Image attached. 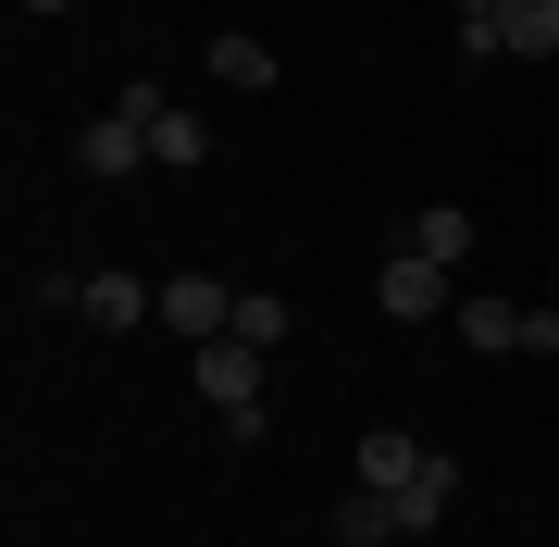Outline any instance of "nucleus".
Returning <instances> with one entry per match:
<instances>
[{
  "instance_id": "obj_1",
  "label": "nucleus",
  "mask_w": 559,
  "mask_h": 547,
  "mask_svg": "<svg viewBox=\"0 0 559 547\" xmlns=\"http://www.w3.org/2000/svg\"><path fill=\"white\" fill-rule=\"evenodd\" d=\"M261 361H274V348H249V336H212L200 361H187V373H200V399L224 411V436H237V448H261Z\"/></svg>"
},
{
  "instance_id": "obj_2",
  "label": "nucleus",
  "mask_w": 559,
  "mask_h": 547,
  "mask_svg": "<svg viewBox=\"0 0 559 547\" xmlns=\"http://www.w3.org/2000/svg\"><path fill=\"white\" fill-rule=\"evenodd\" d=\"M112 112H138V124H150V163H162V175H200V163H212V124L187 112V100H162L150 75H124V100H112Z\"/></svg>"
},
{
  "instance_id": "obj_3",
  "label": "nucleus",
  "mask_w": 559,
  "mask_h": 547,
  "mask_svg": "<svg viewBox=\"0 0 559 547\" xmlns=\"http://www.w3.org/2000/svg\"><path fill=\"white\" fill-rule=\"evenodd\" d=\"M373 311H385V324H448V311H460V286H448V262L399 249V262L373 274Z\"/></svg>"
},
{
  "instance_id": "obj_4",
  "label": "nucleus",
  "mask_w": 559,
  "mask_h": 547,
  "mask_svg": "<svg viewBox=\"0 0 559 547\" xmlns=\"http://www.w3.org/2000/svg\"><path fill=\"white\" fill-rule=\"evenodd\" d=\"M460 50L473 62H547L559 50V0H498V25H473Z\"/></svg>"
},
{
  "instance_id": "obj_5",
  "label": "nucleus",
  "mask_w": 559,
  "mask_h": 547,
  "mask_svg": "<svg viewBox=\"0 0 559 547\" xmlns=\"http://www.w3.org/2000/svg\"><path fill=\"white\" fill-rule=\"evenodd\" d=\"M162 324H175L187 348L237 336V286H224V274H162Z\"/></svg>"
},
{
  "instance_id": "obj_6",
  "label": "nucleus",
  "mask_w": 559,
  "mask_h": 547,
  "mask_svg": "<svg viewBox=\"0 0 559 547\" xmlns=\"http://www.w3.org/2000/svg\"><path fill=\"white\" fill-rule=\"evenodd\" d=\"M423 461H436V448L423 436H399V424H373L348 448V486H373V498H399V486H423Z\"/></svg>"
},
{
  "instance_id": "obj_7",
  "label": "nucleus",
  "mask_w": 559,
  "mask_h": 547,
  "mask_svg": "<svg viewBox=\"0 0 559 547\" xmlns=\"http://www.w3.org/2000/svg\"><path fill=\"white\" fill-rule=\"evenodd\" d=\"M75 163H87V175H150V124H138V112L75 124Z\"/></svg>"
},
{
  "instance_id": "obj_8",
  "label": "nucleus",
  "mask_w": 559,
  "mask_h": 547,
  "mask_svg": "<svg viewBox=\"0 0 559 547\" xmlns=\"http://www.w3.org/2000/svg\"><path fill=\"white\" fill-rule=\"evenodd\" d=\"M87 324H100V336L162 324V286H150V274H87Z\"/></svg>"
},
{
  "instance_id": "obj_9",
  "label": "nucleus",
  "mask_w": 559,
  "mask_h": 547,
  "mask_svg": "<svg viewBox=\"0 0 559 547\" xmlns=\"http://www.w3.org/2000/svg\"><path fill=\"white\" fill-rule=\"evenodd\" d=\"M448 324H460V348H485V361H510V348H522V324H535V299H460Z\"/></svg>"
},
{
  "instance_id": "obj_10",
  "label": "nucleus",
  "mask_w": 559,
  "mask_h": 547,
  "mask_svg": "<svg viewBox=\"0 0 559 547\" xmlns=\"http://www.w3.org/2000/svg\"><path fill=\"white\" fill-rule=\"evenodd\" d=\"M399 249H423V262L460 274V262H473V212H460V200H423V212L399 224Z\"/></svg>"
},
{
  "instance_id": "obj_11",
  "label": "nucleus",
  "mask_w": 559,
  "mask_h": 547,
  "mask_svg": "<svg viewBox=\"0 0 559 547\" xmlns=\"http://www.w3.org/2000/svg\"><path fill=\"white\" fill-rule=\"evenodd\" d=\"M448 498H460V461L436 448V461H423V486H399V535H436V523H448Z\"/></svg>"
},
{
  "instance_id": "obj_12",
  "label": "nucleus",
  "mask_w": 559,
  "mask_h": 547,
  "mask_svg": "<svg viewBox=\"0 0 559 547\" xmlns=\"http://www.w3.org/2000/svg\"><path fill=\"white\" fill-rule=\"evenodd\" d=\"M336 547H399V498L348 486V498H336Z\"/></svg>"
},
{
  "instance_id": "obj_13",
  "label": "nucleus",
  "mask_w": 559,
  "mask_h": 547,
  "mask_svg": "<svg viewBox=\"0 0 559 547\" xmlns=\"http://www.w3.org/2000/svg\"><path fill=\"white\" fill-rule=\"evenodd\" d=\"M212 75L224 87H286V62L261 50V38H212Z\"/></svg>"
},
{
  "instance_id": "obj_14",
  "label": "nucleus",
  "mask_w": 559,
  "mask_h": 547,
  "mask_svg": "<svg viewBox=\"0 0 559 547\" xmlns=\"http://www.w3.org/2000/svg\"><path fill=\"white\" fill-rule=\"evenodd\" d=\"M286 324H299V311H286L274 286H237V336H249V348H286Z\"/></svg>"
},
{
  "instance_id": "obj_15",
  "label": "nucleus",
  "mask_w": 559,
  "mask_h": 547,
  "mask_svg": "<svg viewBox=\"0 0 559 547\" xmlns=\"http://www.w3.org/2000/svg\"><path fill=\"white\" fill-rule=\"evenodd\" d=\"M448 13H460V38H473V25H498V0H448Z\"/></svg>"
},
{
  "instance_id": "obj_16",
  "label": "nucleus",
  "mask_w": 559,
  "mask_h": 547,
  "mask_svg": "<svg viewBox=\"0 0 559 547\" xmlns=\"http://www.w3.org/2000/svg\"><path fill=\"white\" fill-rule=\"evenodd\" d=\"M13 13H75V0H13Z\"/></svg>"
},
{
  "instance_id": "obj_17",
  "label": "nucleus",
  "mask_w": 559,
  "mask_h": 547,
  "mask_svg": "<svg viewBox=\"0 0 559 547\" xmlns=\"http://www.w3.org/2000/svg\"><path fill=\"white\" fill-rule=\"evenodd\" d=\"M547 299H559V262H547Z\"/></svg>"
}]
</instances>
